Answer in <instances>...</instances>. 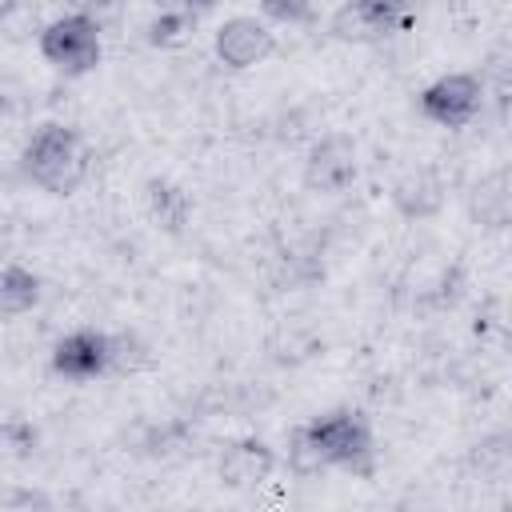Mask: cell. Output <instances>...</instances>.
<instances>
[{
	"instance_id": "obj_12",
	"label": "cell",
	"mask_w": 512,
	"mask_h": 512,
	"mask_svg": "<svg viewBox=\"0 0 512 512\" xmlns=\"http://www.w3.org/2000/svg\"><path fill=\"white\" fill-rule=\"evenodd\" d=\"M472 216L484 224V228H504L508 216H512V192H508V172L496 168L488 176H480V184L472 188Z\"/></svg>"
},
{
	"instance_id": "obj_5",
	"label": "cell",
	"mask_w": 512,
	"mask_h": 512,
	"mask_svg": "<svg viewBox=\"0 0 512 512\" xmlns=\"http://www.w3.org/2000/svg\"><path fill=\"white\" fill-rule=\"evenodd\" d=\"M484 96H488V88H484V76L480 72H444V76H436L432 84L420 88L416 108L436 128L460 132V128H468L480 116Z\"/></svg>"
},
{
	"instance_id": "obj_11",
	"label": "cell",
	"mask_w": 512,
	"mask_h": 512,
	"mask_svg": "<svg viewBox=\"0 0 512 512\" xmlns=\"http://www.w3.org/2000/svg\"><path fill=\"white\" fill-rule=\"evenodd\" d=\"M44 296V280L28 268V264H4L0 268V316H28L32 308H40Z\"/></svg>"
},
{
	"instance_id": "obj_3",
	"label": "cell",
	"mask_w": 512,
	"mask_h": 512,
	"mask_svg": "<svg viewBox=\"0 0 512 512\" xmlns=\"http://www.w3.org/2000/svg\"><path fill=\"white\" fill-rule=\"evenodd\" d=\"M40 56L52 72L76 80L88 76L100 56H104V40H100V20L92 12H64L52 24H44L40 32Z\"/></svg>"
},
{
	"instance_id": "obj_8",
	"label": "cell",
	"mask_w": 512,
	"mask_h": 512,
	"mask_svg": "<svg viewBox=\"0 0 512 512\" xmlns=\"http://www.w3.org/2000/svg\"><path fill=\"white\" fill-rule=\"evenodd\" d=\"M212 52L224 68L232 72H248L256 64H264L276 52V32L268 28V20L256 16H228L216 36H212Z\"/></svg>"
},
{
	"instance_id": "obj_10",
	"label": "cell",
	"mask_w": 512,
	"mask_h": 512,
	"mask_svg": "<svg viewBox=\"0 0 512 512\" xmlns=\"http://www.w3.org/2000/svg\"><path fill=\"white\" fill-rule=\"evenodd\" d=\"M392 208L404 220H428L444 208V180L432 168H408L392 180Z\"/></svg>"
},
{
	"instance_id": "obj_7",
	"label": "cell",
	"mask_w": 512,
	"mask_h": 512,
	"mask_svg": "<svg viewBox=\"0 0 512 512\" xmlns=\"http://www.w3.org/2000/svg\"><path fill=\"white\" fill-rule=\"evenodd\" d=\"M48 368L60 380H72V384H92V380L108 376L112 372L108 332H100V328H72V332H64L52 344V352H48Z\"/></svg>"
},
{
	"instance_id": "obj_18",
	"label": "cell",
	"mask_w": 512,
	"mask_h": 512,
	"mask_svg": "<svg viewBox=\"0 0 512 512\" xmlns=\"http://www.w3.org/2000/svg\"><path fill=\"white\" fill-rule=\"evenodd\" d=\"M180 4H184V8H192V12H196V8H216V4H220V0H180Z\"/></svg>"
},
{
	"instance_id": "obj_14",
	"label": "cell",
	"mask_w": 512,
	"mask_h": 512,
	"mask_svg": "<svg viewBox=\"0 0 512 512\" xmlns=\"http://www.w3.org/2000/svg\"><path fill=\"white\" fill-rule=\"evenodd\" d=\"M108 356L116 376H132L152 364V348L144 344L140 332H108Z\"/></svg>"
},
{
	"instance_id": "obj_4",
	"label": "cell",
	"mask_w": 512,
	"mask_h": 512,
	"mask_svg": "<svg viewBox=\"0 0 512 512\" xmlns=\"http://www.w3.org/2000/svg\"><path fill=\"white\" fill-rule=\"evenodd\" d=\"M416 20L412 0H344L328 16V36L340 44H384Z\"/></svg>"
},
{
	"instance_id": "obj_9",
	"label": "cell",
	"mask_w": 512,
	"mask_h": 512,
	"mask_svg": "<svg viewBox=\"0 0 512 512\" xmlns=\"http://www.w3.org/2000/svg\"><path fill=\"white\" fill-rule=\"evenodd\" d=\"M280 468V456L272 444H264L260 436H240L232 440L224 452H220V464H216V476L224 488L232 492H256L260 484L272 480V472Z\"/></svg>"
},
{
	"instance_id": "obj_17",
	"label": "cell",
	"mask_w": 512,
	"mask_h": 512,
	"mask_svg": "<svg viewBox=\"0 0 512 512\" xmlns=\"http://www.w3.org/2000/svg\"><path fill=\"white\" fill-rule=\"evenodd\" d=\"M16 8H20V0H0V24H4V20H8Z\"/></svg>"
},
{
	"instance_id": "obj_13",
	"label": "cell",
	"mask_w": 512,
	"mask_h": 512,
	"mask_svg": "<svg viewBox=\"0 0 512 512\" xmlns=\"http://www.w3.org/2000/svg\"><path fill=\"white\" fill-rule=\"evenodd\" d=\"M148 212H152V220L164 228V232H180L184 224H188V216H192V200H188V192L180 188V184H172V180H148Z\"/></svg>"
},
{
	"instance_id": "obj_2",
	"label": "cell",
	"mask_w": 512,
	"mask_h": 512,
	"mask_svg": "<svg viewBox=\"0 0 512 512\" xmlns=\"http://www.w3.org/2000/svg\"><path fill=\"white\" fill-rule=\"evenodd\" d=\"M308 444L316 448V460L324 472H352V476H372L376 472V432L372 420L360 408H328L312 420L300 424Z\"/></svg>"
},
{
	"instance_id": "obj_6",
	"label": "cell",
	"mask_w": 512,
	"mask_h": 512,
	"mask_svg": "<svg viewBox=\"0 0 512 512\" xmlns=\"http://www.w3.org/2000/svg\"><path fill=\"white\" fill-rule=\"evenodd\" d=\"M360 176V152H356V140L344 136V132H328L320 136L308 156H304V168H300V180L308 192H320V196H340L356 184Z\"/></svg>"
},
{
	"instance_id": "obj_1",
	"label": "cell",
	"mask_w": 512,
	"mask_h": 512,
	"mask_svg": "<svg viewBox=\"0 0 512 512\" xmlns=\"http://www.w3.org/2000/svg\"><path fill=\"white\" fill-rule=\"evenodd\" d=\"M92 168V148L80 128L44 120L20 148V176L48 192V196H72Z\"/></svg>"
},
{
	"instance_id": "obj_15",
	"label": "cell",
	"mask_w": 512,
	"mask_h": 512,
	"mask_svg": "<svg viewBox=\"0 0 512 512\" xmlns=\"http://www.w3.org/2000/svg\"><path fill=\"white\" fill-rule=\"evenodd\" d=\"M192 24H196V12H192V8H184V4L160 8V12L148 20V44H152V48H172V44H180V40L192 32Z\"/></svg>"
},
{
	"instance_id": "obj_16",
	"label": "cell",
	"mask_w": 512,
	"mask_h": 512,
	"mask_svg": "<svg viewBox=\"0 0 512 512\" xmlns=\"http://www.w3.org/2000/svg\"><path fill=\"white\" fill-rule=\"evenodd\" d=\"M260 16L272 20V24L300 28V24L316 20V4L312 0H260Z\"/></svg>"
}]
</instances>
